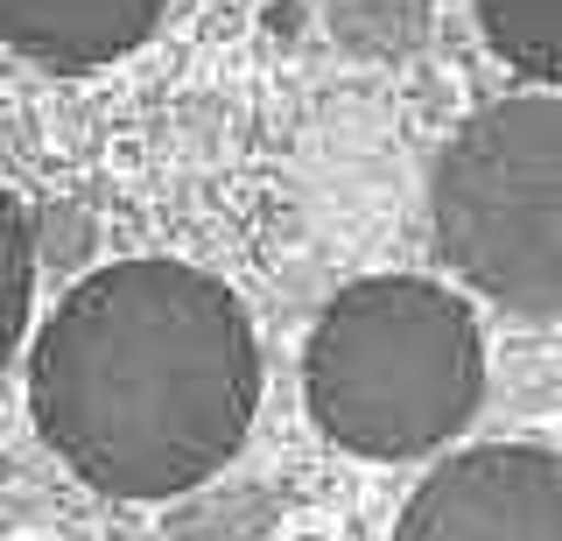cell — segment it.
I'll return each instance as SVG.
<instances>
[{"label": "cell", "instance_id": "cell-1", "mask_svg": "<svg viewBox=\"0 0 562 541\" xmlns=\"http://www.w3.org/2000/svg\"><path fill=\"white\" fill-rule=\"evenodd\" d=\"M35 429L113 499H176L233 464L260 408V345L239 295L183 260L85 274L29 359Z\"/></svg>", "mask_w": 562, "mask_h": 541}, {"label": "cell", "instance_id": "cell-2", "mask_svg": "<svg viewBox=\"0 0 562 541\" xmlns=\"http://www.w3.org/2000/svg\"><path fill=\"white\" fill-rule=\"evenodd\" d=\"M303 394L330 443L359 458H422L471 422L485 394V338L443 282L373 274L330 295L310 330Z\"/></svg>", "mask_w": 562, "mask_h": 541}, {"label": "cell", "instance_id": "cell-3", "mask_svg": "<svg viewBox=\"0 0 562 541\" xmlns=\"http://www.w3.org/2000/svg\"><path fill=\"white\" fill-rule=\"evenodd\" d=\"M436 247L485 303L562 317V99H499L450 134Z\"/></svg>", "mask_w": 562, "mask_h": 541}, {"label": "cell", "instance_id": "cell-4", "mask_svg": "<svg viewBox=\"0 0 562 541\" xmlns=\"http://www.w3.org/2000/svg\"><path fill=\"white\" fill-rule=\"evenodd\" d=\"M394 541H562V458L485 443L422 478Z\"/></svg>", "mask_w": 562, "mask_h": 541}, {"label": "cell", "instance_id": "cell-5", "mask_svg": "<svg viewBox=\"0 0 562 541\" xmlns=\"http://www.w3.org/2000/svg\"><path fill=\"white\" fill-rule=\"evenodd\" d=\"M169 0H0V36L49 71H99L155 36Z\"/></svg>", "mask_w": 562, "mask_h": 541}, {"label": "cell", "instance_id": "cell-6", "mask_svg": "<svg viewBox=\"0 0 562 541\" xmlns=\"http://www.w3.org/2000/svg\"><path fill=\"white\" fill-rule=\"evenodd\" d=\"M479 29L520 78L562 84V0H479Z\"/></svg>", "mask_w": 562, "mask_h": 541}, {"label": "cell", "instance_id": "cell-7", "mask_svg": "<svg viewBox=\"0 0 562 541\" xmlns=\"http://www.w3.org/2000/svg\"><path fill=\"white\" fill-rule=\"evenodd\" d=\"M29 289H35V239L29 212L14 204V190H0V365L29 330Z\"/></svg>", "mask_w": 562, "mask_h": 541}, {"label": "cell", "instance_id": "cell-8", "mask_svg": "<svg viewBox=\"0 0 562 541\" xmlns=\"http://www.w3.org/2000/svg\"><path fill=\"white\" fill-rule=\"evenodd\" d=\"M310 541H316V534H310Z\"/></svg>", "mask_w": 562, "mask_h": 541}]
</instances>
